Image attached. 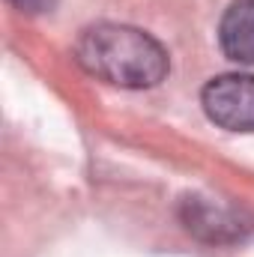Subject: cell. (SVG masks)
I'll return each mask as SVG.
<instances>
[{
	"instance_id": "cell-3",
	"label": "cell",
	"mask_w": 254,
	"mask_h": 257,
	"mask_svg": "<svg viewBox=\"0 0 254 257\" xmlns=\"http://www.w3.org/2000/svg\"><path fill=\"white\" fill-rule=\"evenodd\" d=\"M221 51L236 63H254V0H233L218 24Z\"/></svg>"
},
{
	"instance_id": "cell-2",
	"label": "cell",
	"mask_w": 254,
	"mask_h": 257,
	"mask_svg": "<svg viewBox=\"0 0 254 257\" xmlns=\"http://www.w3.org/2000/svg\"><path fill=\"white\" fill-rule=\"evenodd\" d=\"M203 111L227 132H254V75H218L203 87Z\"/></svg>"
},
{
	"instance_id": "cell-4",
	"label": "cell",
	"mask_w": 254,
	"mask_h": 257,
	"mask_svg": "<svg viewBox=\"0 0 254 257\" xmlns=\"http://www.w3.org/2000/svg\"><path fill=\"white\" fill-rule=\"evenodd\" d=\"M12 3H18V6L27 9V12H42V9H48L54 0H12Z\"/></svg>"
},
{
	"instance_id": "cell-1",
	"label": "cell",
	"mask_w": 254,
	"mask_h": 257,
	"mask_svg": "<svg viewBox=\"0 0 254 257\" xmlns=\"http://www.w3.org/2000/svg\"><path fill=\"white\" fill-rule=\"evenodd\" d=\"M75 60L90 75L129 90L156 87L168 75V51L150 33L126 24H96L84 30L75 42Z\"/></svg>"
}]
</instances>
